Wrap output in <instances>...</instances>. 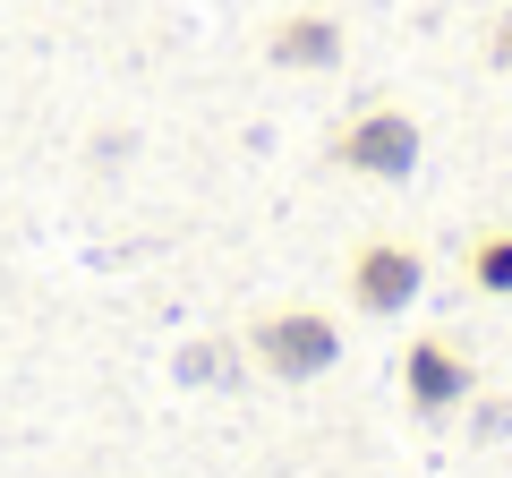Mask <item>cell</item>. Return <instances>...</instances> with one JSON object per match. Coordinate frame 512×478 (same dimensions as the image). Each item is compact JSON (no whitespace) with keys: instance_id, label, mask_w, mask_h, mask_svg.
I'll use <instances>...</instances> for the list:
<instances>
[{"instance_id":"5","label":"cell","mask_w":512,"mask_h":478,"mask_svg":"<svg viewBox=\"0 0 512 478\" xmlns=\"http://www.w3.org/2000/svg\"><path fill=\"white\" fill-rule=\"evenodd\" d=\"M265 60H274V69H333V60H342V18H325V9L274 18V35H265Z\"/></svg>"},{"instance_id":"2","label":"cell","mask_w":512,"mask_h":478,"mask_svg":"<svg viewBox=\"0 0 512 478\" xmlns=\"http://www.w3.org/2000/svg\"><path fill=\"white\" fill-rule=\"evenodd\" d=\"M419 154H427V129L410 111H393V103H367V111H350L342 129H333V163L359 171V180H410Z\"/></svg>"},{"instance_id":"6","label":"cell","mask_w":512,"mask_h":478,"mask_svg":"<svg viewBox=\"0 0 512 478\" xmlns=\"http://www.w3.org/2000/svg\"><path fill=\"white\" fill-rule=\"evenodd\" d=\"M461 265H470V282L487 299H512V222H487V231L470 239V257H461Z\"/></svg>"},{"instance_id":"4","label":"cell","mask_w":512,"mask_h":478,"mask_svg":"<svg viewBox=\"0 0 512 478\" xmlns=\"http://www.w3.org/2000/svg\"><path fill=\"white\" fill-rule=\"evenodd\" d=\"M419 291H427V257L410 239H367L350 257V308L359 316H402Z\"/></svg>"},{"instance_id":"3","label":"cell","mask_w":512,"mask_h":478,"mask_svg":"<svg viewBox=\"0 0 512 478\" xmlns=\"http://www.w3.org/2000/svg\"><path fill=\"white\" fill-rule=\"evenodd\" d=\"M470 393H478V368H470V350H461L453 333H419V342L402 350V402H410V419H453Z\"/></svg>"},{"instance_id":"1","label":"cell","mask_w":512,"mask_h":478,"mask_svg":"<svg viewBox=\"0 0 512 478\" xmlns=\"http://www.w3.org/2000/svg\"><path fill=\"white\" fill-rule=\"evenodd\" d=\"M248 350H256V368L274 376V385H316L342 359V325L325 308H274V316H256Z\"/></svg>"},{"instance_id":"7","label":"cell","mask_w":512,"mask_h":478,"mask_svg":"<svg viewBox=\"0 0 512 478\" xmlns=\"http://www.w3.org/2000/svg\"><path fill=\"white\" fill-rule=\"evenodd\" d=\"M231 376H239V350H231V342L180 350V385H231Z\"/></svg>"},{"instance_id":"8","label":"cell","mask_w":512,"mask_h":478,"mask_svg":"<svg viewBox=\"0 0 512 478\" xmlns=\"http://www.w3.org/2000/svg\"><path fill=\"white\" fill-rule=\"evenodd\" d=\"M487 69H512V18H495V35H487Z\"/></svg>"}]
</instances>
